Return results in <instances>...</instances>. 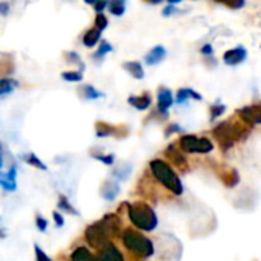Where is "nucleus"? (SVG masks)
<instances>
[{
	"label": "nucleus",
	"instance_id": "obj_20",
	"mask_svg": "<svg viewBox=\"0 0 261 261\" xmlns=\"http://www.w3.org/2000/svg\"><path fill=\"white\" fill-rule=\"evenodd\" d=\"M57 208H58L61 213H64V214H69V216H80L78 210L69 202V199H67L64 194H60V196H58Z\"/></svg>",
	"mask_w": 261,
	"mask_h": 261
},
{
	"label": "nucleus",
	"instance_id": "obj_4",
	"mask_svg": "<svg viewBox=\"0 0 261 261\" xmlns=\"http://www.w3.org/2000/svg\"><path fill=\"white\" fill-rule=\"evenodd\" d=\"M150 171L154 176V179L165 187L168 191H171L174 196H180L184 193V185L176 174V171L171 168L170 164H167L162 159H153L150 161Z\"/></svg>",
	"mask_w": 261,
	"mask_h": 261
},
{
	"label": "nucleus",
	"instance_id": "obj_26",
	"mask_svg": "<svg viewBox=\"0 0 261 261\" xmlns=\"http://www.w3.org/2000/svg\"><path fill=\"white\" fill-rule=\"evenodd\" d=\"M130 174H132V165L130 164H122L121 167H118L112 171V176L116 180H127Z\"/></svg>",
	"mask_w": 261,
	"mask_h": 261
},
{
	"label": "nucleus",
	"instance_id": "obj_14",
	"mask_svg": "<svg viewBox=\"0 0 261 261\" xmlns=\"http://www.w3.org/2000/svg\"><path fill=\"white\" fill-rule=\"evenodd\" d=\"M121 193V187L116 180H106L101 187V197L107 202H113Z\"/></svg>",
	"mask_w": 261,
	"mask_h": 261
},
{
	"label": "nucleus",
	"instance_id": "obj_30",
	"mask_svg": "<svg viewBox=\"0 0 261 261\" xmlns=\"http://www.w3.org/2000/svg\"><path fill=\"white\" fill-rule=\"evenodd\" d=\"M64 58H66V63H69V64H78V70L80 72H84V69H86V64L83 63V60H81V57L76 54V52H66V55H64Z\"/></svg>",
	"mask_w": 261,
	"mask_h": 261
},
{
	"label": "nucleus",
	"instance_id": "obj_1",
	"mask_svg": "<svg viewBox=\"0 0 261 261\" xmlns=\"http://www.w3.org/2000/svg\"><path fill=\"white\" fill-rule=\"evenodd\" d=\"M127 216L132 225L138 231L144 232H151L158 228L159 220L154 213V210L145 203V202H135V203H127Z\"/></svg>",
	"mask_w": 261,
	"mask_h": 261
},
{
	"label": "nucleus",
	"instance_id": "obj_31",
	"mask_svg": "<svg viewBox=\"0 0 261 261\" xmlns=\"http://www.w3.org/2000/svg\"><path fill=\"white\" fill-rule=\"evenodd\" d=\"M61 78L67 83H80L83 81V72L80 70H66L61 73Z\"/></svg>",
	"mask_w": 261,
	"mask_h": 261
},
{
	"label": "nucleus",
	"instance_id": "obj_44",
	"mask_svg": "<svg viewBox=\"0 0 261 261\" xmlns=\"http://www.w3.org/2000/svg\"><path fill=\"white\" fill-rule=\"evenodd\" d=\"M226 6H231V8H242V6H245V2H236V3H226Z\"/></svg>",
	"mask_w": 261,
	"mask_h": 261
},
{
	"label": "nucleus",
	"instance_id": "obj_41",
	"mask_svg": "<svg viewBox=\"0 0 261 261\" xmlns=\"http://www.w3.org/2000/svg\"><path fill=\"white\" fill-rule=\"evenodd\" d=\"M174 12H179V11L174 8V5H168V6H165V8H164L162 15H164V17H168V15H171V14H174Z\"/></svg>",
	"mask_w": 261,
	"mask_h": 261
},
{
	"label": "nucleus",
	"instance_id": "obj_9",
	"mask_svg": "<svg viewBox=\"0 0 261 261\" xmlns=\"http://www.w3.org/2000/svg\"><path fill=\"white\" fill-rule=\"evenodd\" d=\"M239 116L248 125L261 124V104H254V106H248V107L240 109Z\"/></svg>",
	"mask_w": 261,
	"mask_h": 261
},
{
	"label": "nucleus",
	"instance_id": "obj_16",
	"mask_svg": "<svg viewBox=\"0 0 261 261\" xmlns=\"http://www.w3.org/2000/svg\"><path fill=\"white\" fill-rule=\"evenodd\" d=\"M165 156L179 168V170H187L188 164H187V159L182 156V153L174 147V145H170L167 150H165Z\"/></svg>",
	"mask_w": 261,
	"mask_h": 261
},
{
	"label": "nucleus",
	"instance_id": "obj_43",
	"mask_svg": "<svg viewBox=\"0 0 261 261\" xmlns=\"http://www.w3.org/2000/svg\"><path fill=\"white\" fill-rule=\"evenodd\" d=\"M200 52H202V54H205V55H211V54H213L214 50H213V46H211V44L208 43V44H205V46H202V49H200Z\"/></svg>",
	"mask_w": 261,
	"mask_h": 261
},
{
	"label": "nucleus",
	"instance_id": "obj_45",
	"mask_svg": "<svg viewBox=\"0 0 261 261\" xmlns=\"http://www.w3.org/2000/svg\"><path fill=\"white\" fill-rule=\"evenodd\" d=\"M2 168H3V145L0 142V174H2Z\"/></svg>",
	"mask_w": 261,
	"mask_h": 261
},
{
	"label": "nucleus",
	"instance_id": "obj_10",
	"mask_svg": "<svg viewBox=\"0 0 261 261\" xmlns=\"http://www.w3.org/2000/svg\"><path fill=\"white\" fill-rule=\"evenodd\" d=\"M101 222L104 223L106 229L109 231L112 240L118 239V237L121 239V236H122V222H121L119 216H116V214H106L101 219Z\"/></svg>",
	"mask_w": 261,
	"mask_h": 261
},
{
	"label": "nucleus",
	"instance_id": "obj_22",
	"mask_svg": "<svg viewBox=\"0 0 261 261\" xmlns=\"http://www.w3.org/2000/svg\"><path fill=\"white\" fill-rule=\"evenodd\" d=\"M99 40H101V32L95 28L86 31V34L83 35V44L86 47H95Z\"/></svg>",
	"mask_w": 261,
	"mask_h": 261
},
{
	"label": "nucleus",
	"instance_id": "obj_34",
	"mask_svg": "<svg viewBox=\"0 0 261 261\" xmlns=\"http://www.w3.org/2000/svg\"><path fill=\"white\" fill-rule=\"evenodd\" d=\"M12 72H14L12 60H0V76L6 78V75H11Z\"/></svg>",
	"mask_w": 261,
	"mask_h": 261
},
{
	"label": "nucleus",
	"instance_id": "obj_27",
	"mask_svg": "<svg viewBox=\"0 0 261 261\" xmlns=\"http://www.w3.org/2000/svg\"><path fill=\"white\" fill-rule=\"evenodd\" d=\"M107 9L110 11L112 15L121 17L125 12V0H112V2H109Z\"/></svg>",
	"mask_w": 261,
	"mask_h": 261
},
{
	"label": "nucleus",
	"instance_id": "obj_15",
	"mask_svg": "<svg viewBox=\"0 0 261 261\" xmlns=\"http://www.w3.org/2000/svg\"><path fill=\"white\" fill-rule=\"evenodd\" d=\"M128 104L138 110H147L150 106H151V95L148 92H144L142 95L136 96V95H132L128 96Z\"/></svg>",
	"mask_w": 261,
	"mask_h": 261
},
{
	"label": "nucleus",
	"instance_id": "obj_28",
	"mask_svg": "<svg viewBox=\"0 0 261 261\" xmlns=\"http://www.w3.org/2000/svg\"><path fill=\"white\" fill-rule=\"evenodd\" d=\"M112 50H113V46L109 41H101L99 46H98V49L92 54V58L93 60H101V58H104Z\"/></svg>",
	"mask_w": 261,
	"mask_h": 261
},
{
	"label": "nucleus",
	"instance_id": "obj_39",
	"mask_svg": "<svg viewBox=\"0 0 261 261\" xmlns=\"http://www.w3.org/2000/svg\"><path fill=\"white\" fill-rule=\"evenodd\" d=\"M109 6V2L106 0H99V2H93V8L96 14H102V11Z\"/></svg>",
	"mask_w": 261,
	"mask_h": 261
},
{
	"label": "nucleus",
	"instance_id": "obj_6",
	"mask_svg": "<svg viewBox=\"0 0 261 261\" xmlns=\"http://www.w3.org/2000/svg\"><path fill=\"white\" fill-rule=\"evenodd\" d=\"M179 147L185 153H211L214 150V144L208 138H197L194 135H184L179 139Z\"/></svg>",
	"mask_w": 261,
	"mask_h": 261
},
{
	"label": "nucleus",
	"instance_id": "obj_42",
	"mask_svg": "<svg viewBox=\"0 0 261 261\" xmlns=\"http://www.w3.org/2000/svg\"><path fill=\"white\" fill-rule=\"evenodd\" d=\"M174 132H182V128H180L177 124H171V125H168V128L165 130V135L168 136V135H171V133H174Z\"/></svg>",
	"mask_w": 261,
	"mask_h": 261
},
{
	"label": "nucleus",
	"instance_id": "obj_24",
	"mask_svg": "<svg viewBox=\"0 0 261 261\" xmlns=\"http://www.w3.org/2000/svg\"><path fill=\"white\" fill-rule=\"evenodd\" d=\"M81 93H83V98L90 99V101H93V99H99V98H104V96H106V93H104V92H101V90L95 89L92 84H84V86L81 87Z\"/></svg>",
	"mask_w": 261,
	"mask_h": 261
},
{
	"label": "nucleus",
	"instance_id": "obj_40",
	"mask_svg": "<svg viewBox=\"0 0 261 261\" xmlns=\"http://www.w3.org/2000/svg\"><path fill=\"white\" fill-rule=\"evenodd\" d=\"M11 12V3L9 2H0V15L6 17Z\"/></svg>",
	"mask_w": 261,
	"mask_h": 261
},
{
	"label": "nucleus",
	"instance_id": "obj_13",
	"mask_svg": "<svg viewBox=\"0 0 261 261\" xmlns=\"http://www.w3.org/2000/svg\"><path fill=\"white\" fill-rule=\"evenodd\" d=\"M248 57V52L243 46H239V47H234L228 52L223 54V61L229 66H237L240 63H243Z\"/></svg>",
	"mask_w": 261,
	"mask_h": 261
},
{
	"label": "nucleus",
	"instance_id": "obj_38",
	"mask_svg": "<svg viewBox=\"0 0 261 261\" xmlns=\"http://www.w3.org/2000/svg\"><path fill=\"white\" fill-rule=\"evenodd\" d=\"M52 219H54L57 228H63L64 226V217H63V214L60 211H54L52 213Z\"/></svg>",
	"mask_w": 261,
	"mask_h": 261
},
{
	"label": "nucleus",
	"instance_id": "obj_17",
	"mask_svg": "<svg viewBox=\"0 0 261 261\" xmlns=\"http://www.w3.org/2000/svg\"><path fill=\"white\" fill-rule=\"evenodd\" d=\"M69 261H96V258H95V254L87 246H76L70 252Z\"/></svg>",
	"mask_w": 261,
	"mask_h": 261
},
{
	"label": "nucleus",
	"instance_id": "obj_5",
	"mask_svg": "<svg viewBox=\"0 0 261 261\" xmlns=\"http://www.w3.org/2000/svg\"><path fill=\"white\" fill-rule=\"evenodd\" d=\"M84 239L87 242V245L93 249H101L104 245H107L109 242H113L109 231L106 229L104 223L101 220L98 222H93L92 225H89L86 229H84Z\"/></svg>",
	"mask_w": 261,
	"mask_h": 261
},
{
	"label": "nucleus",
	"instance_id": "obj_7",
	"mask_svg": "<svg viewBox=\"0 0 261 261\" xmlns=\"http://www.w3.org/2000/svg\"><path fill=\"white\" fill-rule=\"evenodd\" d=\"M127 127L122 125H110L104 121H96L95 124V135L96 138H107V136H116V138H122L127 135Z\"/></svg>",
	"mask_w": 261,
	"mask_h": 261
},
{
	"label": "nucleus",
	"instance_id": "obj_32",
	"mask_svg": "<svg viewBox=\"0 0 261 261\" xmlns=\"http://www.w3.org/2000/svg\"><path fill=\"white\" fill-rule=\"evenodd\" d=\"M93 24H95V26H93L95 29H98L99 32H102V31H106L107 26H109V18L104 15V12H102V14H96V15H95Z\"/></svg>",
	"mask_w": 261,
	"mask_h": 261
},
{
	"label": "nucleus",
	"instance_id": "obj_29",
	"mask_svg": "<svg viewBox=\"0 0 261 261\" xmlns=\"http://www.w3.org/2000/svg\"><path fill=\"white\" fill-rule=\"evenodd\" d=\"M222 179H223L225 187H228V188H234L240 182V176H239L237 170H228V173Z\"/></svg>",
	"mask_w": 261,
	"mask_h": 261
},
{
	"label": "nucleus",
	"instance_id": "obj_21",
	"mask_svg": "<svg viewBox=\"0 0 261 261\" xmlns=\"http://www.w3.org/2000/svg\"><path fill=\"white\" fill-rule=\"evenodd\" d=\"M18 87V81L6 76V78H0V96H6L11 95L15 89Z\"/></svg>",
	"mask_w": 261,
	"mask_h": 261
},
{
	"label": "nucleus",
	"instance_id": "obj_23",
	"mask_svg": "<svg viewBox=\"0 0 261 261\" xmlns=\"http://www.w3.org/2000/svg\"><path fill=\"white\" fill-rule=\"evenodd\" d=\"M21 159H23V162H26L28 165H31V167H34V168H37V170H41V171H46V170H47V165H46L35 153H32V151L23 154Z\"/></svg>",
	"mask_w": 261,
	"mask_h": 261
},
{
	"label": "nucleus",
	"instance_id": "obj_2",
	"mask_svg": "<svg viewBox=\"0 0 261 261\" xmlns=\"http://www.w3.org/2000/svg\"><path fill=\"white\" fill-rule=\"evenodd\" d=\"M122 245L124 248L135 257L138 258H150L154 254V245L153 242L144 236L141 231L135 229V228H127L124 229L122 236H121Z\"/></svg>",
	"mask_w": 261,
	"mask_h": 261
},
{
	"label": "nucleus",
	"instance_id": "obj_35",
	"mask_svg": "<svg viewBox=\"0 0 261 261\" xmlns=\"http://www.w3.org/2000/svg\"><path fill=\"white\" fill-rule=\"evenodd\" d=\"M35 226H37V229H38L40 232H46V231H47V226H49V222H47L43 216L37 214V216H35Z\"/></svg>",
	"mask_w": 261,
	"mask_h": 261
},
{
	"label": "nucleus",
	"instance_id": "obj_37",
	"mask_svg": "<svg viewBox=\"0 0 261 261\" xmlns=\"http://www.w3.org/2000/svg\"><path fill=\"white\" fill-rule=\"evenodd\" d=\"M226 110V107L223 104H217V106H213L211 107V121H214L216 118H219L220 115H223Z\"/></svg>",
	"mask_w": 261,
	"mask_h": 261
},
{
	"label": "nucleus",
	"instance_id": "obj_3",
	"mask_svg": "<svg viewBox=\"0 0 261 261\" xmlns=\"http://www.w3.org/2000/svg\"><path fill=\"white\" fill-rule=\"evenodd\" d=\"M249 132H251V127H248V124L246 125H245V122L239 124V122H234L232 119L219 124L213 130L214 138L217 139V142L220 144V147H222L223 151L229 150L237 141L245 139Z\"/></svg>",
	"mask_w": 261,
	"mask_h": 261
},
{
	"label": "nucleus",
	"instance_id": "obj_11",
	"mask_svg": "<svg viewBox=\"0 0 261 261\" xmlns=\"http://www.w3.org/2000/svg\"><path fill=\"white\" fill-rule=\"evenodd\" d=\"M0 187L6 193H14L17 190V165L12 164L6 174H0Z\"/></svg>",
	"mask_w": 261,
	"mask_h": 261
},
{
	"label": "nucleus",
	"instance_id": "obj_25",
	"mask_svg": "<svg viewBox=\"0 0 261 261\" xmlns=\"http://www.w3.org/2000/svg\"><path fill=\"white\" fill-rule=\"evenodd\" d=\"M190 98H193L196 101H200L202 99V95H199L193 89H179V92H177V104H184Z\"/></svg>",
	"mask_w": 261,
	"mask_h": 261
},
{
	"label": "nucleus",
	"instance_id": "obj_18",
	"mask_svg": "<svg viewBox=\"0 0 261 261\" xmlns=\"http://www.w3.org/2000/svg\"><path fill=\"white\" fill-rule=\"evenodd\" d=\"M165 57H167V49L159 44V46H154L153 49H150L148 54H145V63L148 66H154V64L161 63Z\"/></svg>",
	"mask_w": 261,
	"mask_h": 261
},
{
	"label": "nucleus",
	"instance_id": "obj_12",
	"mask_svg": "<svg viewBox=\"0 0 261 261\" xmlns=\"http://www.w3.org/2000/svg\"><path fill=\"white\" fill-rule=\"evenodd\" d=\"M173 102H174L173 92L167 87H161L158 90V112L167 115V110L173 106Z\"/></svg>",
	"mask_w": 261,
	"mask_h": 261
},
{
	"label": "nucleus",
	"instance_id": "obj_33",
	"mask_svg": "<svg viewBox=\"0 0 261 261\" xmlns=\"http://www.w3.org/2000/svg\"><path fill=\"white\" fill-rule=\"evenodd\" d=\"M90 154H92V158H95L96 161H99V162H102L104 165H113L115 164V154H102V153H95V151H90Z\"/></svg>",
	"mask_w": 261,
	"mask_h": 261
},
{
	"label": "nucleus",
	"instance_id": "obj_8",
	"mask_svg": "<svg viewBox=\"0 0 261 261\" xmlns=\"http://www.w3.org/2000/svg\"><path fill=\"white\" fill-rule=\"evenodd\" d=\"M95 258L96 261H125L124 254L113 242H109L101 249H98L95 254Z\"/></svg>",
	"mask_w": 261,
	"mask_h": 261
},
{
	"label": "nucleus",
	"instance_id": "obj_19",
	"mask_svg": "<svg viewBox=\"0 0 261 261\" xmlns=\"http://www.w3.org/2000/svg\"><path fill=\"white\" fill-rule=\"evenodd\" d=\"M122 69L127 70V72H128L133 78H136V80H142V78L145 76L144 67H142V64H141L139 61H127V63L122 64Z\"/></svg>",
	"mask_w": 261,
	"mask_h": 261
},
{
	"label": "nucleus",
	"instance_id": "obj_36",
	"mask_svg": "<svg viewBox=\"0 0 261 261\" xmlns=\"http://www.w3.org/2000/svg\"><path fill=\"white\" fill-rule=\"evenodd\" d=\"M34 252H35V261H52V258L37 245H34Z\"/></svg>",
	"mask_w": 261,
	"mask_h": 261
}]
</instances>
